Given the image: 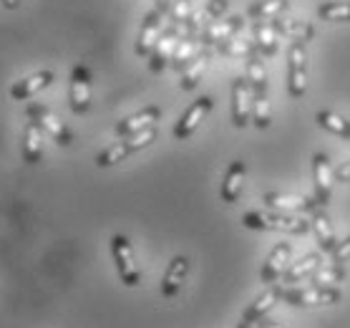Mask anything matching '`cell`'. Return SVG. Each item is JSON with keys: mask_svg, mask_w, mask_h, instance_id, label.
<instances>
[{"mask_svg": "<svg viewBox=\"0 0 350 328\" xmlns=\"http://www.w3.org/2000/svg\"><path fill=\"white\" fill-rule=\"evenodd\" d=\"M154 142H157V127L144 129V131L131 134V136H121V142L111 144L109 149H104V152L96 157V164H98V167H113V164L124 162L126 157H131V154L146 149V147L154 144Z\"/></svg>", "mask_w": 350, "mask_h": 328, "instance_id": "7a4b0ae2", "label": "cell"}, {"mask_svg": "<svg viewBox=\"0 0 350 328\" xmlns=\"http://www.w3.org/2000/svg\"><path fill=\"white\" fill-rule=\"evenodd\" d=\"M318 127L325 129V131H330V134H335V136H342V139H348L350 142V121L342 119L340 114L320 112L318 114Z\"/></svg>", "mask_w": 350, "mask_h": 328, "instance_id": "83f0119b", "label": "cell"}, {"mask_svg": "<svg viewBox=\"0 0 350 328\" xmlns=\"http://www.w3.org/2000/svg\"><path fill=\"white\" fill-rule=\"evenodd\" d=\"M312 179H315V200H318L320 207L330 205V197H333V169H330V160L327 154L315 152L312 154Z\"/></svg>", "mask_w": 350, "mask_h": 328, "instance_id": "8fae6325", "label": "cell"}, {"mask_svg": "<svg viewBox=\"0 0 350 328\" xmlns=\"http://www.w3.org/2000/svg\"><path fill=\"white\" fill-rule=\"evenodd\" d=\"M212 106H215V99L212 97H199L174 124V139H179V142L189 139V136L199 129V124L204 121V116L212 112Z\"/></svg>", "mask_w": 350, "mask_h": 328, "instance_id": "9c48e42d", "label": "cell"}, {"mask_svg": "<svg viewBox=\"0 0 350 328\" xmlns=\"http://www.w3.org/2000/svg\"><path fill=\"white\" fill-rule=\"evenodd\" d=\"M245 177H247V162L234 160L222 177V187H219V197H222V202L234 205V202L239 200L242 187H245Z\"/></svg>", "mask_w": 350, "mask_h": 328, "instance_id": "2e32d148", "label": "cell"}, {"mask_svg": "<svg viewBox=\"0 0 350 328\" xmlns=\"http://www.w3.org/2000/svg\"><path fill=\"white\" fill-rule=\"evenodd\" d=\"M111 255L121 283L126 288H136L142 283V268L136 263L134 248H131V240H129L126 235H113L111 238Z\"/></svg>", "mask_w": 350, "mask_h": 328, "instance_id": "277c9868", "label": "cell"}, {"mask_svg": "<svg viewBox=\"0 0 350 328\" xmlns=\"http://www.w3.org/2000/svg\"><path fill=\"white\" fill-rule=\"evenodd\" d=\"M0 5L8 10H16V8H21V0H0Z\"/></svg>", "mask_w": 350, "mask_h": 328, "instance_id": "e575fe53", "label": "cell"}, {"mask_svg": "<svg viewBox=\"0 0 350 328\" xmlns=\"http://www.w3.org/2000/svg\"><path fill=\"white\" fill-rule=\"evenodd\" d=\"M207 64H209L207 51H199L197 56L191 58L189 64H187V68L182 71V81H179V88H182V91H191V88H197V84L202 81V73H204Z\"/></svg>", "mask_w": 350, "mask_h": 328, "instance_id": "cb8c5ba5", "label": "cell"}, {"mask_svg": "<svg viewBox=\"0 0 350 328\" xmlns=\"http://www.w3.org/2000/svg\"><path fill=\"white\" fill-rule=\"evenodd\" d=\"M280 298H282V288L272 283L270 288L265 290V293H260V296H257L252 303L247 305V311L242 313V320H252V323H260V320L267 316V311H270L272 305L278 303Z\"/></svg>", "mask_w": 350, "mask_h": 328, "instance_id": "ffe728a7", "label": "cell"}, {"mask_svg": "<svg viewBox=\"0 0 350 328\" xmlns=\"http://www.w3.org/2000/svg\"><path fill=\"white\" fill-rule=\"evenodd\" d=\"M287 5H290L287 0H260V3L247 8V18H252V21H272V18L282 16V10Z\"/></svg>", "mask_w": 350, "mask_h": 328, "instance_id": "484cf974", "label": "cell"}, {"mask_svg": "<svg viewBox=\"0 0 350 328\" xmlns=\"http://www.w3.org/2000/svg\"><path fill=\"white\" fill-rule=\"evenodd\" d=\"M242 225L250 230H275V232H290V235H305L310 230L312 223L308 217L287 215V212H245L242 215Z\"/></svg>", "mask_w": 350, "mask_h": 328, "instance_id": "6da1fadb", "label": "cell"}, {"mask_svg": "<svg viewBox=\"0 0 350 328\" xmlns=\"http://www.w3.org/2000/svg\"><path fill=\"white\" fill-rule=\"evenodd\" d=\"M252 121V88L247 79L232 81V124L237 129H245Z\"/></svg>", "mask_w": 350, "mask_h": 328, "instance_id": "30bf717a", "label": "cell"}, {"mask_svg": "<svg viewBox=\"0 0 350 328\" xmlns=\"http://www.w3.org/2000/svg\"><path fill=\"white\" fill-rule=\"evenodd\" d=\"M260 328H285V326H282V323H278V320L262 318V320H260Z\"/></svg>", "mask_w": 350, "mask_h": 328, "instance_id": "d590c367", "label": "cell"}, {"mask_svg": "<svg viewBox=\"0 0 350 328\" xmlns=\"http://www.w3.org/2000/svg\"><path fill=\"white\" fill-rule=\"evenodd\" d=\"M290 257H293V245H290V242H278V245L270 250V255H267V260H265V265H262V273H260L262 283H278V280L285 275L287 265H290Z\"/></svg>", "mask_w": 350, "mask_h": 328, "instance_id": "4fadbf2b", "label": "cell"}, {"mask_svg": "<svg viewBox=\"0 0 350 328\" xmlns=\"http://www.w3.org/2000/svg\"><path fill=\"white\" fill-rule=\"evenodd\" d=\"M320 265H323V257H320V253H308L305 257H300L297 263H290L285 270V283H300V280L310 278L312 273L318 270Z\"/></svg>", "mask_w": 350, "mask_h": 328, "instance_id": "603a6c76", "label": "cell"}, {"mask_svg": "<svg viewBox=\"0 0 350 328\" xmlns=\"http://www.w3.org/2000/svg\"><path fill=\"white\" fill-rule=\"evenodd\" d=\"M179 28H176L174 23L169 25L167 31H161L159 40H157V46H154L152 56H149V71L152 73H161L164 68H167V64L172 61V56H174L176 46H179Z\"/></svg>", "mask_w": 350, "mask_h": 328, "instance_id": "7c38bea8", "label": "cell"}, {"mask_svg": "<svg viewBox=\"0 0 350 328\" xmlns=\"http://www.w3.org/2000/svg\"><path fill=\"white\" fill-rule=\"evenodd\" d=\"M159 116H161L159 106H146V109H142V112L131 114V116H126V119H121L113 131H116L119 136L139 134V131H144V129L154 127V124L159 121Z\"/></svg>", "mask_w": 350, "mask_h": 328, "instance_id": "ac0fdd59", "label": "cell"}, {"mask_svg": "<svg viewBox=\"0 0 350 328\" xmlns=\"http://www.w3.org/2000/svg\"><path fill=\"white\" fill-rule=\"evenodd\" d=\"M320 21H335V23H350V3H340V0H330L323 3L318 8Z\"/></svg>", "mask_w": 350, "mask_h": 328, "instance_id": "f546056e", "label": "cell"}, {"mask_svg": "<svg viewBox=\"0 0 350 328\" xmlns=\"http://www.w3.org/2000/svg\"><path fill=\"white\" fill-rule=\"evenodd\" d=\"M25 164H38L43 160V129L36 121L28 119L23 129V144H21Z\"/></svg>", "mask_w": 350, "mask_h": 328, "instance_id": "d6986e66", "label": "cell"}, {"mask_svg": "<svg viewBox=\"0 0 350 328\" xmlns=\"http://www.w3.org/2000/svg\"><path fill=\"white\" fill-rule=\"evenodd\" d=\"M278 33L272 28L270 21H255L252 25V43H255L257 53L262 58H272L278 53Z\"/></svg>", "mask_w": 350, "mask_h": 328, "instance_id": "44dd1931", "label": "cell"}, {"mask_svg": "<svg viewBox=\"0 0 350 328\" xmlns=\"http://www.w3.org/2000/svg\"><path fill=\"white\" fill-rule=\"evenodd\" d=\"M342 298V293L333 286H310V288L282 290V301L295 308H312V305H333Z\"/></svg>", "mask_w": 350, "mask_h": 328, "instance_id": "8992f818", "label": "cell"}, {"mask_svg": "<svg viewBox=\"0 0 350 328\" xmlns=\"http://www.w3.org/2000/svg\"><path fill=\"white\" fill-rule=\"evenodd\" d=\"M187 273H189V257L187 255L172 257V263L167 265V273H164V278H161V296L174 298L176 293L182 290L184 280H187Z\"/></svg>", "mask_w": 350, "mask_h": 328, "instance_id": "e0dca14e", "label": "cell"}, {"mask_svg": "<svg viewBox=\"0 0 350 328\" xmlns=\"http://www.w3.org/2000/svg\"><path fill=\"white\" fill-rule=\"evenodd\" d=\"M333 175H335V182H350V162H345V164H340V167H335Z\"/></svg>", "mask_w": 350, "mask_h": 328, "instance_id": "836d02e7", "label": "cell"}, {"mask_svg": "<svg viewBox=\"0 0 350 328\" xmlns=\"http://www.w3.org/2000/svg\"><path fill=\"white\" fill-rule=\"evenodd\" d=\"M330 255H333V263H338V265L348 263V260H350V235L342 242H338V248H335Z\"/></svg>", "mask_w": 350, "mask_h": 328, "instance_id": "d6a6232c", "label": "cell"}, {"mask_svg": "<svg viewBox=\"0 0 350 328\" xmlns=\"http://www.w3.org/2000/svg\"><path fill=\"white\" fill-rule=\"evenodd\" d=\"M310 223H312V230H315V238H318L320 250H323V253H333V250L338 248V238H335L333 225H330L327 215L323 212V207H318L312 212Z\"/></svg>", "mask_w": 350, "mask_h": 328, "instance_id": "7402d4cb", "label": "cell"}, {"mask_svg": "<svg viewBox=\"0 0 350 328\" xmlns=\"http://www.w3.org/2000/svg\"><path fill=\"white\" fill-rule=\"evenodd\" d=\"M197 49H199V46H197V40H194V38L179 40V46H176L174 56H172V66H174L176 71H184V68H187V64H189L191 58L199 53Z\"/></svg>", "mask_w": 350, "mask_h": 328, "instance_id": "4dcf8cb0", "label": "cell"}, {"mask_svg": "<svg viewBox=\"0 0 350 328\" xmlns=\"http://www.w3.org/2000/svg\"><path fill=\"white\" fill-rule=\"evenodd\" d=\"M68 104L76 116L86 114L91 109V71L88 66L76 64L71 68V79H68Z\"/></svg>", "mask_w": 350, "mask_h": 328, "instance_id": "ba28073f", "label": "cell"}, {"mask_svg": "<svg viewBox=\"0 0 350 328\" xmlns=\"http://www.w3.org/2000/svg\"><path fill=\"white\" fill-rule=\"evenodd\" d=\"M308 91V46L305 40H293L287 49V97L303 99Z\"/></svg>", "mask_w": 350, "mask_h": 328, "instance_id": "3957f363", "label": "cell"}, {"mask_svg": "<svg viewBox=\"0 0 350 328\" xmlns=\"http://www.w3.org/2000/svg\"><path fill=\"white\" fill-rule=\"evenodd\" d=\"M272 28L278 36H287L290 40H310L312 38V25L303 23V21H282V18H272Z\"/></svg>", "mask_w": 350, "mask_h": 328, "instance_id": "d4e9b609", "label": "cell"}, {"mask_svg": "<svg viewBox=\"0 0 350 328\" xmlns=\"http://www.w3.org/2000/svg\"><path fill=\"white\" fill-rule=\"evenodd\" d=\"M262 202L267 207L278 210V212H308L312 215L315 210L320 207L318 200H305V197H297V194H282V192H265Z\"/></svg>", "mask_w": 350, "mask_h": 328, "instance_id": "5bb4252c", "label": "cell"}, {"mask_svg": "<svg viewBox=\"0 0 350 328\" xmlns=\"http://www.w3.org/2000/svg\"><path fill=\"white\" fill-rule=\"evenodd\" d=\"M25 116L31 121H36L43 131H46L53 142H56L58 147H71L73 144V134L71 129L66 127L64 121L58 119L56 114L51 112L46 104H28L25 106Z\"/></svg>", "mask_w": 350, "mask_h": 328, "instance_id": "5b68a950", "label": "cell"}, {"mask_svg": "<svg viewBox=\"0 0 350 328\" xmlns=\"http://www.w3.org/2000/svg\"><path fill=\"white\" fill-rule=\"evenodd\" d=\"M345 268L338 263H330V265H320L318 270L310 275V283L312 286H333V283H342L345 280Z\"/></svg>", "mask_w": 350, "mask_h": 328, "instance_id": "f1b7e54d", "label": "cell"}, {"mask_svg": "<svg viewBox=\"0 0 350 328\" xmlns=\"http://www.w3.org/2000/svg\"><path fill=\"white\" fill-rule=\"evenodd\" d=\"M167 13L169 10L164 8V5H157V8H152L144 16L139 36H136V46H134L136 56H142V58L152 56L154 46H157V40H159V36H161V23H164V16H167Z\"/></svg>", "mask_w": 350, "mask_h": 328, "instance_id": "52a82bcc", "label": "cell"}, {"mask_svg": "<svg viewBox=\"0 0 350 328\" xmlns=\"http://www.w3.org/2000/svg\"><path fill=\"white\" fill-rule=\"evenodd\" d=\"M53 79H56V76H53V71H48V68L31 73V76H25V79L16 81V84L10 86V99H13V101H28V99L36 97L38 91L51 86Z\"/></svg>", "mask_w": 350, "mask_h": 328, "instance_id": "9a60e30c", "label": "cell"}, {"mask_svg": "<svg viewBox=\"0 0 350 328\" xmlns=\"http://www.w3.org/2000/svg\"><path fill=\"white\" fill-rule=\"evenodd\" d=\"M237 328H260V326H257V323H252V320H239Z\"/></svg>", "mask_w": 350, "mask_h": 328, "instance_id": "8d00e7d4", "label": "cell"}, {"mask_svg": "<svg viewBox=\"0 0 350 328\" xmlns=\"http://www.w3.org/2000/svg\"><path fill=\"white\" fill-rule=\"evenodd\" d=\"M227 0H209L207 3V18L209 21H222L224 13H227Z\"/></svg>", "mask_w": 350, "mask_h": 328, "instance_id": "1f68e13d", "label": "cell"}, {"mask_svg": "<svg viewBox=\"0 0 350 328\" xmlns=\"http://www.w3.org/2000/svg\"><path fill=\"white\" fill-rule=\"evenodd\" d=\"M252 121H255L257 129H267L272 124L267 88L265 91H252Z\"/></svg>", "mask_w": 350, "mask_h": 328, "instance_id": "4316f807", "label": "cell"}]
</instances>
